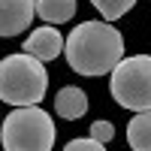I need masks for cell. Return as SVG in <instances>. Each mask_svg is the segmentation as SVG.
I'll return each instance as SVG.
<instances>
[{"instance_id":"cell-1","label":"cell","mask_w":151,"mask_h":151,"mask_svg":"<svg viewBox=\"0 0 151 151\" xmlns=\"http://www.w3.org/2000/svg\"><path fill=\"white\" fill-rule=\"evenodd\" d=\"M64 55L79 76H106L121 64L124 40L109 21H85L67 36Z\"/></svg>"},{"instance_id":"cell-2","label":"cell","mask_w":151,"mask_h":151,"mask_svg":"<svg viewBox=\"0 0 151 151\" xmlns=\"http://www.w3.org/2000/svg\"><path fill=\"white\" fill-rule=\"evenodd\" d=\"M48 91L45 60L30 52L0 60V100L9 106H40Z\"/></svg>"},{"instance_id":"cell-3","label":"cell","mask_w":151,"mask_h":151,"mask_svg":"<svg viewBox=\"0 0 151 151\" xmlns=\"http://www.w3.org/2000/svg\"><path fill=\"white\" fill-rule=\"evenodd\" d=\"M3 151H52L55 121L40 106H15L3 121Z\"/></svg>"},{"instance_id":"cell-4","label":"cell","mask_w":151,"mask_h":151,"mask_svg":"<svg viewBox=\"0 0 151 151\" xmlns=\"http://www.w3.org/2000/svg\"><path fill=\"white\" fill-rule=\"evenodd\" d=\"M109 91L124 109H151V55L121 58V64L109 73Z\"/></svg>"},{"instance_id":"cell-5","label":"cell","mask_w":151,"mask_h":151,"mask_svg":"<svg viewBox=\"0 0 151 151\" xmlns=\"http://www.w3.org/2000/svg\"><path fill=\"white\" fill-rule=\"evenodd\" d=\"M36 0H0V36H18L30 27Z\"/></svg>"},{"instance_id":"cell-6","label":"cell","mask_w":151,"mask_h":151,"mask_svg":"<svg viewBox=\"0 0 151 151\" xmlns=\"http://www.w3.org/2000/svg\"><path fill=\"white\" fill-rule=\"evenodd\" d=\"M64 36L55 24H45V27H36L27 40H24V52H30L33 58L40 60H55L60 52H64Z\"/></svg>"},{"instance_id":"cell-7","label":"cell","mask_w":151,"mask_h":151,"mask_svg":"<svg viewBox=\"0 0 151 151\" xmlns=\"http://www.w3.org/2000/svg\"><path fill=\"white\" fill-rule=\"evenodd\" d=\"M55 112L67 121H76L88 112V97L82 88H60L55 97Z\"/></svg>"},{"instance_id":"cell-8","label":"cell","mask_w":151,"mask_h":151,"mask_svg":"<svg viewBox=\"0 0 151 151\" xmlns=\"http://www.w3.org/2000/svg\"><path fill=\"white\" fill-rule=\"evenodd\" d=\"M127 142L133 151H151V109L136 112L127 124Z\"/></svg>"},{"instance_id":"cell-9","label":"cell","mask_w":151,"mask_h":151,"mask_svg":"<svg viewBox=\"0 0 151 151\" xmlns=\"http://www.w3.org/2000/svg\"><path fill=\"white\" fill-rule=\"evenodd\" d=\"M36 15L48 24H64L76 15V0H36Z\"/></svg>"},{"instance_id":"cell-10","label":"cell","mask_w":151,"mask_h":151,"mask_svg":"<svg viewBox=\"0 0 151 151\" xmlns=\"http://www.w3.org/2000/svg\"><path fill=\"white\" fill-rule=\"evenodd\" d=\"M91 3H94V9H97L106 21H115V18H121V15H127L136 0H91Z\"/></svg>"},{"instance_id":"cell-11","label":"cell","mask_w":151,"mask_h":151,"mask_svg":"<svg viewBox=\"0 0 151 151\" xmlns=\"http://www.w3.org/2000/svg\"><path fill=\"white\" fill-rule=\"evenodd\" d=\"M64 151H106V142H97L94 136H85V139H70L64 145Z\"/></svg>"},{"instance_id":"cell-12","label":"cell","mask_w":151,"mask_h":151,"mask_svg":"<svg viewBox=\"0 0 151 151\" xmlns=\"http://www.w3.org/2000/svg\"><path fill=\"white\" fill-rule=\"evenodd\" d=\"M88 133H91V136H94L97 142H109L112 136H115V127H112L109 121H94V124H91V130H88Z\"/></svg>"}]
</instances>
